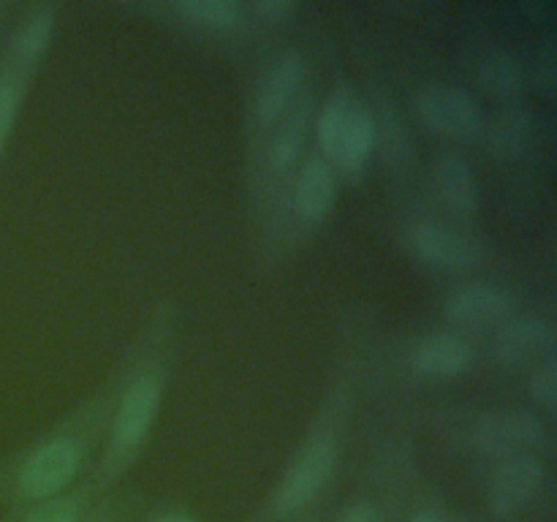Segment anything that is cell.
Here are the masks:
<instances>
[{
  "mask_svg": "<svg viewBox=\"0 0 557 522\" xmlns=\"http://www.w3.org/2000/svg\"><path fill=\"white\" fill-rule=\"evenodd\" d=\"M310 125H313V98L302 92L294 107L267 130L264 169L272 179H286L302 161Z\"/></svg>",
  "mask_w": 557,
  "mask_h": 522,
  "instance_id": "cell-12",
  "label": "cell"
},
{
  "mask_svg": "<svg viewBox=\"0 0 557 522\" xmlns=\"http://www.w3.org/2000/svg\"><path fill=\"white\" fill-rule=\"evenodd\" d=\"M375 152H381L386 169H389L395 177H406L413 166V145L411 136H408L406 123L397 114V109L392 107L386 98H379L375 103Z\"/></svg>",
  "mask_w": 557,
  "mask_h": 522,
  "instance_id": "cell-16",
  "label": "cell"
},
{
  "mask_svg": "<svg viewBox=\"0 0 557 522\" xmlns=\"http://www.w3.org/2000/svg\"><path fill=\"white\" fill-rule=\"evenodd\" d=\"M54 22H58V11H54V5H41V9H36L25 22H22L16 36L11 38V49H9L11 69L30 76V71L36 69L38 60H41L44 52L49 49V41H52L54 36Z\"/></svg>",
  "mask_w": 557,
  "mask_h": 522,
  "instance_id": "cell-17",
  "label": "cell"
},
{
  "mask_svg": "<svg viewBox=\"0 0 557 522\" xmlns=\"http://www.w3.org/2000/svg\"><path fill=\"white\" fill-rule=\"evenodd\" d=\"M479 85L504 101H515L525 90V69H522L520 58H515L511 52L493 49L479 63Z\"/></svg>",
  "mask_w": 557,
  "mask_h": 522,
  "instance_id": "cell-19",
  "label": "cell"
},
{
  "mask_svg": "<svg viewBox=\"0 0 557 522\" xmlns=\"http://www.w3.org/2000/svg\"><path fill=\"white\" fill-rule=\"evenodd\" d=\"M413 114L430 134L449 141H473L484 134V114L476 98L460 87L428 85L413 96Z\"/></svg>",
  "mask_w": 557,
  "mask_h": 522,
  "instance_id": "cell-5",
  "label": "cell"
},
{
  "mask_svg": "<svg viewBox=\"0 0 557 522\" xmlns=\"http://www.w3.org/2000/svg\"><path fill=\"white\" fill-rule=\"evenodd\" d=\"M517 299L504 286L490 283H468L455 288L444 302V319L460 330H498L515 319Z\"/></svg>",
  "mask_w": 557,
  "mask_h": 522,
  "instance_id": "cell-10",
  "label": "cell"
},
{
  "mask_svg": "<svg viewBox=\"0 0 557 522\" xmlns=\"http://www.w3.org/2000/svg\"><path fill=\"white\" fill-rule=\"evenodd\" d=\"M82 495H54L44 500L36 511L27 514L25 522H79Z\"/></svg>",
  "mask_w": 557,
  "mask_h": 522,
  "instance_id": "cell-23",
  "label": "cell"
},
{
  "mask_svg": "<svg viewBox=\"0 0 557 522\" xmlns=\"http://www.w3.org/2000/svg\"><path fill=\"white\" fill-rule=\"evenodd\" d=\"M337 435L332 424H319L308 438L302 440L294 460L288 462L275 495H272V511L277 517H288L313 504L324 487L330 484L337 468Z\"/></svg>",
  "mask_w": 557,
  "mask_h": 522,
  "instance_id": "cell-3",
  "label": "cell"
},
{
  "mask_svg": "<svg viewBox=\"0 0 557 522\" xmlns=\"http://www.w3.org/2000/svg\"><path fill=\"white\" fill-rule=\"evenodd\" d=\"M484 134H487V147L495 158L515 161V158H520L528 150V141H531L533 134V120L525 109L509 103V107H504L495 114Z\"/></svg>",
  "mask_w": 557,
  "mask_h": 522,
  "instance_id": "cell-18",
  "label": "cell"
},
{
  "mask_svg": "<svg viewBox=\"0 0 557 522\" xmlns=\"http://www.w3.org/2000/svg\"><path fill=\"white\" fill-rule=\"evenodd\" d=\"M536 85L544 96H553L555 85H557V58H555V47L547 44L542 49V54L536 58Z\"/></svg>",
  "mask_w": 557,
  "mask_h": 522,
  "instance_id": "cell-24",
  "label": "cell"
},
{
  "mask_svg": "<svg viewBox=\"0 0 557 522\" xmlns=\"http://www.w3.org/2000/svg\"><path fill=\"white\" fill-rule=\"evenodd\" d=\"M27 74L9 69V74L0 76V156H3L9 136L14 130L16 117H20L22 96H25Z\"/></svg>",
  "mask_w": 557,
  "mask_h": 522,
  "instance_id": "cell-21",
  "label": "cell"
},
{
  "mask_svg": "<svg viewBox=\"0 0 557 522\" xmlns=\"http://www.w3.org/2000/svg\"><path fill=\"white\" fill-rule=\"evenodd\" d=\"M337 199V174L332 172L330 163L313 152L299 166L297 179L292 188V207L294 215L308 226L324 223L330 217L332 207Z\"/></svg>",
  "mask_w": 557,
  "mask_h": 522,
  "instance_id": "cell-14",
  "label": "cell"
},
{
  "mask_svg": "<svg viewBox=\"0 0 557 522\" xmlns=\"http://www.w3.org/2000/svg\"><path fill=\"white\" fill-rule=\"evenodd\" d=\"M555 326L542 315H515L506 324L495 330L490 353L495 362L506 368H520L528 362H542V359L555 357Z\"/></svg>",
  "mask_w": 557,
  "mask_h": 522,
  "instance_id": "cell-11",
  "label": "cell"
},
{
  "mask_svg": "<svg viewBox=\"0 0 557 522\" xmlns=\"http://www.w3.org/2000/svg\"><path fill=\"white\" fill-rule=\"evenodd\" d=\"M337 522H384V517H381V511L370 500H354Z\"/></svg>",
  "mask_w": 557,
  "mask_h": 522,
  "instance_id": "cell-26",
  "label": "cell"
},
{
  "mask_svg": "<svg viewBox=\"0 0 557 522\" xmlns=\"http://www.w3.org/2000/svg\"><path fill=\"white\" fill-rule=\"evenodd\" d=\"M406 243L419 261L435 270L468 272L484 264L482 243L446 223H413Z\"/></svg>",
  "mask_w": 557,
  "mask_h": 522,
  "instance_id": "cell-8",
  "label": "cell"
},
{
  "mask_svg": "<svg viewBox=\"0 0 557 522\" xmlns=\"http://www.w3.org/2000/svg\"><path fill=\"white\" fill-rule=\"evenodd\" d=\"M528 391H531L533 402L542 408L544 413H555L557 408V359L547 357L533 368L531 378H528Z\"/></svg>",
  "mask_w": 557,
  "mask_h": 522,
  "instance_id": "cell-22",
  "label": "cell"
},
{
  "mask_svg": "<svg viewBox=\"0 0 557 522\" xmlns=\"http://www.w3.org/2000/svg\"><path fill=\"white\" fill-rule=\"evenodd\" d=\"M471 440L490 460H511L547 446V424L531 411H487L473 422Z\"/></svg>",
  "mask_w": 557,
  "mask_h": 522,
  "instance_id": "cell-6",
  "label": "cell"
},
{
  "mask_svg": "<svg viewBox=\"0 0 557 522\" xmlns=\"http://www.w3.org/2000/svg\"><path fill=\"white\" fill-rule=\"evenodd\" d=\"M313 134L332 172L346 183H362L375 156V117L348 82L337 85L313 112Z\"/></svg>",
  "mask_w": 557,
  "mask_h": 522,
  "instance_id": "cell-1",
  "label": "cell"
},
{
  "mask_svg": "<svg viewBox=\"0 0 557 522\" xmlns=\"http://www.w3.org/2000/svg\"><path fill=\"white\" fill-rule=\"evenodd\" d=\"M476 364V351L457 332H430L411 348V368L424 378H460Z\"/></svg>",
  "mask_w": 557,
  "mask_h": 522,
  "instance_id": "cell-13",
  "label": "cell"
},
{
  "mask_svg": "<svg viewBox=\"0 0 557 522\" xmlns=\"http://www.w3.org/2000/svg\"><path fill=\"white\" fill-rule=\"evenodd\" d=\"M305 76H308V60L297 49L283 52L264 71L253 90V103H250V114L259 128L270 130L294 107V101L305 92Z\"/></svg>",
  "mask_w": 557,
  "mask_h": 522,
  "instance_id": "cell-9",
  "label": "cell"
},
{
  "mask_svg": "<svg viewBox=\"0 0 557 522\" xmlns=\"http://www.w3.org/2000/svg\"><path fill=\"white\" fill-rule=\"evenodd\" d=\"M172 11L180 20L210 33H232L243 22L245 5L237 0H177Z\"/></svg>",
  "mask_w": 557,
  "mask_h": 522,
  "instance_id": "cell-20",
  "label": "cell"
},
{
  "mask_svg": "<svg viewBox=\"0 0 557 522\" xmlns=\"http://www.w3.org/2000/svg\"><path fill=\"white\" fill-rule=\"evenodd\" d=\"M294 11V3L288 0H259V3L250 5V14H256L264 22H281L283 16H288Z\"/></svg>",
  "mask_w": 557,
  "mask_h": 522,
  "instance_id": "cell-25",
  "label": "cell"
},
{
  "mask_svg": "<svg viewBox=\"0 0 557 522\" xmlns=\"http://www.w3.org/2000/svg\"><path fill=\"white\" fill-rule=\"evenodd\" d=\"M547 465L536 455H522L504 460L487 484V504L493 514L511 520L520 517L542 498L547 487Z\"/></svg>",
  "mask_w": 557,
  "mask_h": 522,
  "instance_id": "cell-7",
  "label": "cell"
},
{
  "mask_svg": "<svg viewBox=\"0 0 557 522\" xmlns=\"http://www.w3.org/2000/svg\"><path fill=\"white\" fill-rule=\"evenodd\" d=\"M411 522H444V517L435 514V511H430V509H424V511H419V514H413Z\"/></svg>",
  "mask_w": 557,
  "mask_h": 522,
  "instance_id": "cell-28",
  "label": "cell"
},
{
  "mask_svg": "<svg viewBox=\"0 0 557 522\" xmlns=\"http://www.w3.org/2000/svg\"><path fill=\"white\" fill-rule=\"evenodd\" d=\"M152 522H199V520H196L194 514H180V511H177V514L156 517V520H152Z\"/></svg>",
  "mask_w": 557,
  "mask_h": 522,
  "instance_id": "cell-27",
  "label": "cell"
},
{
  "mask_svg": "<svg viewBox=\"0 0 557 522\" xmlns=\"http://www.w3.org/2000/svg\"><path fill=\"white\" fill-rule=\"evenodd\" d=\"M163 402V368L161 364H147L134 378L125 384L114 408L112 424H109V444L103 455L101 473L107 482L125 471L145 449L150 438L156 419L161 413Z\"/></svg>",
  "mask_w": 557,
  "mask_h": 522,
  "instance_id": "cell-2",
  "label": "cell"
},
{
  "mask_svg": "<svg viewBox=\"0 0 557 522\" xmlns=\"http://www.w3.org/2000/svg\"><path fill=\"white\" fill-rule=\"evenodd\" d=\"M435 188L457 215H476L482 207V183L471 163L457 152H446L435 161Z\"/></svg>",
  "mask_w": 557,
  "mask_h": 522,
  "instance_id": "cell-15",
  "label": "cell"
},
{
  "mask_svg": "<svg viewBox=\"0 0 557 522\" xmlns=\"http://www.w3.org/2000/svg\"><path fill=\"white\" fill-rule=\"evenodd\" d=\"M79 465V440L69 433L52 435L22 460L16 471V489L27 500H49L74 482Z\"/></svg>",
  "mask_w": 557,
  "mask_h": 522,
  "instance_id": "cell-4",
  "label": "cell"
}]
</instances>
